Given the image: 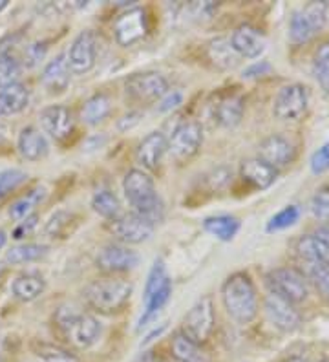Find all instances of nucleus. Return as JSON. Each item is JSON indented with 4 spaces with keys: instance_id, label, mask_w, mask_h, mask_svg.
I'll return each instance as SVG.
<instances>
[{
    "instance_id": "nucleus-1",
    "label": "nucleus",
    "mask_w": 329,
    "mask_h": 362,
    "mask_svg": "<svg viewBox=\"0 0 329 362\" xmlns=\"http://www.w3.org/2000/svg\"><path fill=\"white\" fill-rule=\"evenodd\" d=\"M132 293L134 286L130 280L121 279L117 274H106L84 287L83 300L96 313L114 315L123 311L125 305L130 302Z\"/></svg>"
},
{
    "instance_id": "nucleus-2",
    "label": "nucleus",
    "mask_w": 329,
    "mask_h": 362,
    "mask_svg": "<svg viewBox=\"0 0 329 362\" xmlns=\"http://www.w3.org/2000/svg\"><path fill=\"white\" fill-rule=\"evenodd\" d=\"M221 302L234 322H253L258 315V293L249 274L238 271L227 276L221 286Z\"/></svg>"
},
{
    "instance_id": "nucleus-3",
    "label": "nucleus",
    "mask_w": 329,
    "mask_h": 362,
    "mask_svg": "<svg viewBox=\"0 0 329 362\" xmlns=\"http://www.w3.org/2000/svg\"><path fill=\"white\" fill-rule=\"evenodd\" d=\"M123 190L128 204L132 205L136 214L149 220L154 226L163 220L165 207L156 192V183L149 173L141 170V168H130L125 174Z\"/></svg>"
},
{
    "instance_id": "nucleus-4",
    "label": "nucleus",
    "mask_w": 329,
    "mask_h": 362,
    "mask_svg": "<svg viewBox=\"0 0 329 362\" xmlns=\"http://www.w3.org/2000/svg\"><path fill=\"white\" fill-rule=\"evenodd\" d=\"M53 324L62 337L77 349H88L99 340L101 324L93 315L83 313L75 305H61L53 315Z\"/></svg>"
},
{
    "instance_id": "nucleus-5",
    "label": "nucleus",
    "mask_w": 329,
    "mask_h": 362,
    "mask_svg": "<svg viewBox=\"0 0 329 362\" xmlns=\"http://www.w3.org/2000/svg\"><path fill=\"white\" fill-rule=\"evenodd\" d=\"M171 296L172 280L167 271V265L163 260H156L149 273V279H146L145 295H143L145 311H143L139 322H137V329L149 326V322H152L154 318L161 313L163 308L168 304Z\"/></svg>"
},
{
    "instance_id": "nucleus-6",
    "label": "nucleus",
    "mask_w": 329,
    "mask_h": 362,
    "mask_svg": "<svg viewBox=\"0 0 329 362\" xmlns=\"http://www.w3.org/2000/svg\"><path fill=\"white\" fill-rule=\"evenodd\" d=\"M216 327L214 302L209 295L202 296L194 302V305L187 311L183 318V329L181 333L194 340L196 344L203 346L209 342Z\"/></svg>"
},
{
    "instance_id": "nucleus-7",
    "label": "nucleus",
    "mask_w": 329,
    "mask_h": 362,
    "mask_svg": "<svg viewBox=\"0 0 329 362\" xmlns=\"http://www.w3.org/2000/svg\"><path fill=\"white\" fill-rule=\"evenodd\" d=\"M265 280L272 295L280 296L293 305L304 302L309 295V280L296 267H277L269 271Z\"/></svg>"
},
{
    "instance_id": "nucleus-8",
    "label": "nucleus",
    "mask_w": 329,
    "mask_h": 362,
    "mask_svg": "<svg viewBox=\"0 0 329 362\" xmlns=\"http://www.w3.org/2000/svg\"><path fill=\"white\" fill-rule=\"evenodd\" d=\"M125 93L130 101L139 103V105L156 103L168 93V81L158 71L132 74L125 81Z\"/></svg>"
},
{
    "instance_id": "nucleus-9",
    "label": "nucleus",
    "mask_w": 329,
    "mask_h": 362,
    "mask_svg": "<svg viewBox=\"0 0 329 362\" xmlns=\"http://www.w3.org/2000/svg\"><path fill=\"white\" fill-rule=\"evenodd\" d=\"M203 146V127L197 121H183L168 139V152L178 163H189Z\"/></svg>"
},
{
    "instance_id": "nucleus-10",
    "label": "nucleus",
    "mask_w": 329,
    "mask_h": 362,
    "mask_svg": "<svg viewBox=\"0 0 329 362\" xmlns=\"http://www.w3.org/2000/svg\"><path fill=\"white\" fill-rule=\"evenodd\" d=\"M309 105V92L304 84L293 83L282 86L272 101V114L280 121L302 119Z\"/></svg>"
},
{
    "instance_id": "nucleus-11",
    "label": "nucleus",
    "mask_w": 329,
    "mask_h": 362,
    "mask_svg": "<svg viewBox=\"0 0 329 362\" xmlns=\"http://www.w3.org/2000/svg\"><path fill=\"white\" fill-rule=\"evenodd\" d=\"M149 35V17L139 6L130 8L119 15L114 23L115 42L123 48L134 46Z\"/></svg>"
},
{
    "instance_id": "nucleus-12",
    "label": "nucleus",
    "mask_w": 329,
    "mask_h": 362,
    "mask_svg": "<svg viewBox=\"0 0 329 362\" xmlns=\"http://www.w3.org/2000/svg\"><path fill=\"white\" fill-rule=\"evenodd\" d=\"M154 229H156L154 223H150L149 220L136 212L121 214L115 220L108 221V230L123 245H136V243L146 242L154 234Z\"/></svg>"
},
{
    "instance_id": "nucleus-13",
    "label": "nucleus",
    "mask_w": 329,
    "mask_h": 362,
    "mask_svg": "<svg viewBox=\"0 0 329 362\" xmlns=\"http://www.w3.org/2000/svg\"><path fill=\"white\" fill-rule=\"evenodd\" d=\"M97 61V35L92 30L81 31L70 45L66 53V62L70 68V74L84 76L96 66Z\"/></svg>"
},
{
    "instance_id": "nucleus-14",
    "label": "nucleus",
    "mask_w": 329,
    "mask_h": 362,
    "mask_svg": "<svg viewBox=\"0 0 329 362\" xmlns=\"http://www.w3.org/2000/svg\"><path fill=\"white\" fill-rule=\"evenodd\" d=\"M139 264V255L123 243H106L99 249L96 265L106 274H121L132 271Z\"/></svg>"
},
{
    "instance_id": "nucleus-15",
    "label": "nucleus",
    "mask_w": 329,
    "mask_h": 362,
    "mask_svg": "<svg viewBox=\"0 0 329 362\" xmlns=\"http://www.w3.org/2000/svg\"><path fill=\"white\" fill-rule=\"evenodd\" d=\"M42 130L55 139L62 143L74 134L75 117L74 112L64 105H50L46 106L39 115Z\"/></svg>"
},
{
    "instance_id": "nucleus-16",
    "label": "nucleus",
    "mask_w": 329,
    "mask_h": 362,
    "mask_svg": "<svg viewBox=\"0 0 329 362\" xmlns=\"http://www.w3.org/2000/svg\"><path fill=\"white\" fill-rule=\"evenodd\" d=\"M263 308H265L269 322L277 329H280L282 333H293L302 326V317H300L299 311L294 310V305L291 302L284 300L280 296L269 293L265 296Z\"/></svg>"
},
{
    "instance_id": "nucleus-17",
    "label": "nucleus",
    "mask_w": 329,
    "mask_h": 362,
    "mask_svg": "<svg viewBox=\"0 0 329 362\" xmlns=\"http://www.w3.org/2000/svg\"><path fill=\"white\" fill-rule=\"evenodd\" d=\"M258 158L277 170L289 167L296 158V148L293 143L282 134H272L265 137L258 146Z\"/></svg>"
},
{
    "instance_id": "nucleus-18",
    "label": "nucleus",
    "mask_w": 329,
    "mask_h": 362,
    "mask_svg": "<svg viewBox=\"0 0 329 362\" xmlns=\"http://www.w3.org/2000/svg\"><path fill=\"white\" fill-rule=\"evenodd\" d=\"M229 42L236 52V55L246 59L260 57L265 49V37L258 28L250 26V24H240L233 31V37Z\"/></svg>"
},
{
    "instance_id": "nucleus-19",
    "label": "nucleus",
    "mask_w": 329,
    "mask_h": 362,
    "mask_svg": "<svg viewBox=\"0 0 329 362\" xmlns=\"http://www.w3.org/2000/svg\"><path fill=\"white\" fill-rule=\"evenodd\" d=\"M280 170L267 165L260 158L243 159L240 165V177L256 190H265L278 180Z\"/></svg>"
},
{
    "instance_id": "nucleus-20",
    "label": "nucleus",
    "mask_w": 329,
    "mask_h": 362,
    "mask_svg": "<svg viewBox=\"0 0 329 362\" xmlns=\"http://www.w3.org/2000/svg\"><path fill=\"white\" fill-rule=\"evenodd\" d=\"M168 152V139L163 132H150L149 136L139 143L136 158L143 168L146 170H158L161 161Z\"/></svg>"
},
{
    "instance_id": "nucleus-21",
    "label": "nucleus",
    "mask_w": 329,
    "mask_h": 362,
    "mask_svg": "<svg viewBox=\"0 0 329 362\" xmlns=\"http://www.w3.org/2000/svg\"><path fill=\"white\" fill-rule=\"evenodd\" d=\"M17 148L21 152V156L28 161H40L48 156L50 145L48 139L35 127H26L22 129L21 134H18V141Z\"/></svg>"
},
{
    "instance_id": "nucleus-22",
    "label": "nucleus",
    "mask_w": 329,
    "mask_h": 362,
    "mask_svg": "<svg viewBox=\"0 0 329 362\" xmlns=\"http://www.w3.org/2000/svg\"><path fill=\"white\" fill-rule=\"evenodd\" d=\"M40 83L50 93H61L70 84V68L66 62V55L61 53L44 66L40 74Z\"/></svg>"
},
{
    "instance_id": "nucleus-23",
    "label": "nucleus",
    "mask_w": 329,
    "mask_h": 362,
    "mask_svg": "<svg viewBox=\"0 0 329 362\" xmlns=\"http://www.w3.org/2000/svg\"><path fill=\"white\" fill-rule=\"evenodd\" d=\"M243 112H246V99L233 93L219 99L218 105L214 106V121L224 129H234L236 124H240Z\"/></svg>"
},
{
    "instance_id": "nucleus-24",
    "label": "nucleus",
    "mask_w": 329,
    "mask_h": 362,
    "mask_svg": "<svg viewBox=\"0 0 329 362\" xmlns=\"http://www.w3.org/2000/svg\"><path fill=\"white\" fill-rule=\"evenodd\" d=\"M171 354L175 362H212L211 355L207 354L203 346L196 344L181 332L174 333L172 337Z\"/></svg>"
},
{
    "instance_id": "nucleus-25",
    "label": "nucleus",
    "mask_w": 329,
    "mask_h": 362,
    "mask_svg": "<svg viewBox=\"0 0 329 362\" xmlns=\"http://www.w3.org/2000/svg\"><path fill=\"white\" fill-rule=\"evenodd\" d=\"M46 289V280L40 273L35 271H28V273H21L17 279L11 284V291H13L15 298L21 302H33L37 300Z\"/></svg>"
},
{
    "instance_id": "nucleus-26",
    "label": "nucleus",
    "mask_w": 329,
    "mask_h": 362,
    "mask_svg": "<svg viewBox=\"0 0 329 362\" xmlns=\"http://www.w3.org/2000/svg\"><path fill=\"white\" fill-rule=\"evenodd\" d=\"M30 105V90L24 84H13L9 88L0 90V117L21 114Z\"/></svg>"
},
{
    "instance_id": "nucleus-27",
    "label": "nucleus",
    "mask_w": 329,
    "mask_h": 362,
    "mask_svg": "<svg viewBox=\"0 0 329 362\" xmlns=\"http://www.w3.org/2000/svg\"><path fill=\"white\" fill-rule=\"evenodd\" d=\"M294 249H296L300 262H313V264H321L324 267H329V245L321 242V240H316L313 234L296 240Z\"/></svg>"
},
{
    "instance_id": "nucleus-28",
    "label": "nucleus",
    "mask_w": 329,
    "mask_h": 362,
    "mask_svg": "<svg viewBox=\"0 0 329 362\" xmlns=\"http://www.w3.org/2000/svg\"><path fill=\"white\" fill-rule=\"evenodd\" d=\"M112 112V101L106 93H93L92 98L84 101L81 108V121L90 127L99 124L106 119Z\"/></svg>"
},
{
    "instance_id": "nucleus-29",
    "label": "nucleus",
    "mask_w": 329,
    "mask_h": 362,
    "mask_svg": "<svg viewBox=\"0 0 329 362\" xmlns=\"http://www.w3.org/2000/svg\"><path fill=\"white\" fill-rule=\"evenodd\" d=\"M240 227V220L236 216H231V214L209 216L203 221V229L209 234H212L214 238L221 240V242H231L238 234Z\"/></svg>"
},
{
    "instance_id": "nucleus-30",
    "label": "nucleus",
    "mask_w": 329,
    "mask_h": 362,
    "mask_svg": "<svg viewBox=\"0 0 329 362\" xmlns=\"http://www.w3.org/2000/svg\"><path fill=\"white\" fill-rule=\"evenodd\" d=\"M92 209L93 212H97L99 216L105 218V220L108 221L121 216V204H119V198L108 189L97 190L96 194H93Z\"/></svg>"
},
{
    "instance_id": "nucleus-31",
    "label": "nucleus",
    "mask_w": 329,
    "mask_h": 362,
    "mask_svg": "<svg viewBox=\"0 0 329 362\" xmlns=\"http://www.w3.org/2000/svg\"><path fill=\"white\" fill-rule=\"evenodd\" d=\"M22 76V62L13 52L4 49L0 52V90L9 88L13 84H18Z\"/></svg>"
},
{
    "instance_id": "nucleus-32",
    "label": "nucleus",
    "mask_w": 329,
    "mask_h": 362,
    "mask_svg": "<svg viewBox=\"0 0 329 362\" xmlns=\"http://www.w3.org/2000/svg\"><path fill=\"white\" fill-rule=\"evenodd\" d=\"M46 252H48V247L42 243H21V245L9 249L6 255V262L13 265L30 264V262L40 260Z\"/></svg>"
},
{
    "instance_id": "nucleus-33",
    "label": "nucleus",
    "mask_w": 329,
    "mask_h": 362,
    "mask_svg": "<svg viewBox=\"0 0 329 362\" xmlns=\"http://www.w3.org/2000/svg\"><path fill=\"white\" fill-rule=\"evenodd\" d=\"M44 196H46V190L33 189L30 190L26 196L18 198L17 202L9 207V216H11V220L22 221V220H26L28 216H31L37 205L42 204Z\"/></svg>"
},
{
    "instance_id": "nucleus-34",
    "label": "nucleus",
    "mask_w": 329,
    "mask_h": 362,
    "mask_svg": "<svg viewBox=\"0 0 329 362\" xmlns=\"http://www.w3.org/2000/svg\"><path fill=\"white\" fill-rule=\"evenodd\" d=\"M75 220H77V216L70 211L53 212L50 220L46 221V226H44V233L50 238H64V236H68V233L74 230Z\"/></svg>"
},
{
    "instance_id": "nucleus-35",
    "label": "nucleus",
    "mask_w": 329,
    "mask_h": 362,
    "mask_svg": "<svg viewBox=\"0 0 329 362\" xmlns=\"http://www.w3.org/2000/svg\"><path fill=\"white\" fill-rule=\"evenodd\" d=\"M209 57L219 68H233L236 66L238 55L233 49L231 42L225 39H212L209 42Z\"/></svg>"
},
{
    "instance_id": "nucleus-36",
    "label": "nucleus",
    "mask_w": 329,
    "mask_h": 362,
    "mask_svg": "<svg viewBox=\"0 0 329 362\" xmlns=\"http://www.w3.org/2000/svg\"><path fill=\"white\" fill-rule=\"evenodd\" d=\"M307 280L315 284L316 291L321 293L322 298L329 302V267H324L321 264H313V262H302V269Z\"/></svg>"
},
{
    "instance_id": "nucleus-37",
    "label": "nucleus",
    "mask_w": 329,
    "mask_h": 362,
    "mask_svg": "<svg viewBox=\"0 0 329 362\" xmlns=\"http://www.w3.org/2000/svg\"><path fill=\"white\" fill-rule=\"evenodd\" d=\"M313 76L324 92H329V42L318 46L313 59Z\"/></svg>"
},
{
    "instance_id": "nucleus-38",
    "label": "nucleus",
    "mask_w": 329,
    "mask_h": 362,
    "mask_svg": "<svg viewBox=\"0 0 329 362\" xmlns=\"http://www.w3.org/2000/svg\"><path fill=\"white\" fill-rule=\"evenodd\" d=\"M33 354L39 358V362H77V357L71 351L61 346L46 344V342L33 346Z\"/></svg>"
},
{
    "instance_id": "nucleus-39",
    "label": "nucleus",
    "mask_w": 329,
    "mask_h": 362,
    "mask_svg": "<svg viewBox=\"0 0 329 362\" xmlns=\"http://www.w3.org/2000/svg\"><path fill=\"white\" fill-rule=\"evenodd\" d=\"M315 37L313 33L311 26L307 23V18L304 17L302 9L299 11H294L291 15V21H289V40L293 45H306L309 40Z\"/></svg>"
},
{
    "instance_id": "nucleus-40",
    "label": "nucleus",
    "mask_w": 329,
    "mask_h": 362,
    "mask_svg": "<svg viewBox=\"0 0 329 362\" xmlns=\"http://www.w3.org/2000/svg\"><path fill=\"white\" fill-rule=\"evenodd\" d=\"M328 2H309V4L302 8L304 17L307 18V23H309L315 35H318L325 28V24H328Z\"/></svg>"
},
{
    "instance_id": "nucleus-41",
    "label": "nucleus",
    "mask_w": 329,
    "mask_h": 362,
    "mask_svg": "<svg viewBox=\"0 0 329 362\" xmlns=\"http://www.w3.org/2000/svg\"><path fill=\"white\" fill-rule=\"evenodd\" d=\"M300 220V209L296 205H287L277 212L275 216L269 220L267 223V233H277V230H284L293 227L296 221Z\"/></svg>"
},
{
    "instance_id": "nucleus-42",
    "label": "nucleus",
    "mask_w": 329,
    "mask_h": 362,
    "mask_svg": "<svg viewBox=\"0 0 329 362\" xmlns=\"http://www.w3.org/2000/svg\"><path fill=\"white\" fill-rule=\"evenodd\" d=\"M26 180L28 174L24 173V170H18V168L2 170V173H0V199L6 198L8 194H11L13 190H17Z\"/></svg>"
},
{
    "instance_id": "nucleus-43",
    "label": "nucleus",
    "mask_w": 329,
    "mask_h": 362,
    "mask_svg": "<svg viewBox=\"0 0 329 362\" xmlns=\"http://www.w3.org/2000/svg\"><path fill=\"white\" fill-rule=\"evenodd\" d=\"M311 212L316 220L329 221V190L324 189L313 196Z\"/></svg>"
},
{
    "instance_id": "nucleus-44",
    "label": "nucleus",
    "mask_w": 329,
    "mask_h": 362,
    "mask_svg": "<svg viewBox=\"0 0 329 362\" xmlns=\"http://www.w3.org/2000/svg\"><path fill=\"white\" fill-rule=\"evenodd\" d=\"M311 173L313 174H324L329 170V143H325L324 146H321L315 154L311 156Z\"/></svg>"
},
{
    "instance_id": "nucleus-45",
    "label": "nucleus",
    "mask_w": 329,
    "mask_h": 362,
    "mask_svg": "<svg viewBox=\"0 0 329 362\" xmlns=\"http://www.w3.org/2000/svg\"><path fill=\"white\" fill-rule=\"evenodd\" d=\"M183 103V93L180 92V90H174V92H171L168 90L167 95H163L161 99H159V112H171V110H175L178 106Z\"/></svg>"
},
{
    "instance_id": "nucleus-46",
    "label": "nucleus",
    "mask_w": 329,
    "mask_h": 362,
    "mask_svg": "<svg viewBox=\"0 0 329 362\" xmlns=\"http://www.w3.org/2000/svg\"><path fill=\"white\" fill-rule=\"evenodd\" d=\"M37 221H39V216H37V214H31V216H28L26 220L18 221V226L15 227V230H13V238L15 240L26 238L28 234H31L33 230H35Z\"/></svg>"
},
{
    "instance_id": "nucleus-47",
    "label": "nucleus",
    "mask_w": 329,
    "mask_h": 362,
    "mask_svg": "<svg viewBox=\"0 0 329 362\" xmlns=\"http://www.w3.org/2000/svg\"><path fill=\"white\" fill-rule=\"evenodd\" d=\"M44 52H46V46L39 45V42L28 46L26 53H24V59H26V61H24V64H28V66H33V64H37V62L44 57Z\"/></svg>"
},
{
    "instance_id": "nucleus-48",
    "label": "nucleus",
    "mask_w": 329,
    "mask_h": 362,
    "mask_svg": "<svg viewBox=\"0 0 329 362\" xmlns=\"http://www.w3.org/2000/svg\"><path fill=\"white\" fill-rule=\"evenodd\" d=\"M269 71H271V64H269L267 61H260L255 62L253 66L247 68V70L243 71V77H246V79H255V77L267 76Z\"/></svg>"
},
{
    "instance_id": "nucleus-49",
    "label": "nucleus",
    "mask_w": 329,
    "mask_h": 362,
    "mask_svg": "<svg viewBox=\"0 0 329 362\" xmlns=\"http://www.w3.org/2000/svg\"><path fill=\"white\" fill-rule=\"evenodd\" d=\"M139 117H141L139 112H130V114H127L125 117H121V119H119V129L121 130L132 129L134 124L139 123Z\"/></svg>"
},
{
    "instance_id": "nucleus-50",
    "label": "nucleus",
    "mask_w": 329,
    "mask_h": 362,
    "mask_svg": "<svg viewBox=\"0 0 329 362\" xmlns=\"http://www.w3.org/2000/svg\"><path fill=\"white\" fill-rule=\"evenodd\" d=\"M313 236H315L316 240H321V242L328 243L329 245V223H324V226L318 227V229L313 233Z\"/></svg>"
},
{
    "instance_id": "nucleus-51",
    "label": "nucleus",
    "mask_w": 329,
    "mask_h": 362,
    "mask_svg": "<svg viewBox=\"0 0 329 362\" xmlns=\"http://www.w3.org/2000/svg\"><path fill=\"white\" fill-rule=\"evenodd\" d=\"M136 362H158V361H156V357L152 355V351H146V354L141 355Z\"/></svg>"
},
{
    "instance_id": "nucleus-52",
    "label": "nucleus",
    "mask_w": 329,
    "mask_h": 362,
    "mask_svg": "<svg viewBox=\"0 0 329 362\" xmlns=\"http://www.w3.org/2000/svg\"><path fill=\"white\" fill-rule=\"evenodd\" d=\"M6 242H8V234L4 230H0V251L6 247Z\"/></svg>"
},
{
    "instance_id": "nucleus-53",
    "label": "nucleus",
    "mask_w": 329,
    "mask_h": 362,
    "mask_svg": "<svg viewBox=\"0 0 329 362\" xmlns=\"http://www.w3.org/2000/svg\"><path fill=\"white\" fill-rule=\"evenodd\" d=\"M8 4H9L8 0H0V13H2L6 8H8Z\"/></svg>"
},
{
    "instance_id": "nucleus-54",
    "label": "nucleus",
    "mask_w": 329,
    "mask_h": 362,
    "mask_svg": "<svg viewBox=\"0 0 329 362\" xmlns=\"http://www.w3.org/2000/svg\"><path fill=\"white\" fill-rule=\"evenodd\" d=\"M289 362H307V361H304V358H299V357H296V358H291Z\"/></svg>"
},
{
    "instance_id": "nucleus-55",
    "label": "nucleus",
    "mask_w": 329,
    "mask_h": 362,
    "mask_svg": "<svg viewBox=\"0 0 329 362\" xmlns=\"http://www.w3.org/2000/svg\"><path fill=\"white\" fill-rule=\"evenodd\" d=\"M0 143H4V134H2V130H0Z\"/></svg>"
},
{
    "instance_id": "nucleus-56",
    "label": "nucleus",
    "mask_w": 329,
    "mask_h": 362,
    "mask_svg": "<svg viewBox=\"0 0 329 362\" xmlns=\"http://www.w3.org/2000/svg\"><path fill=\"white\" fill-rule=\"evenodd\" d=\"M2 273H4V265L0 264V276H2Z\"/></svg>"
}]
</instances>
